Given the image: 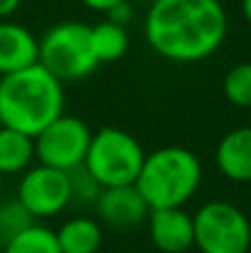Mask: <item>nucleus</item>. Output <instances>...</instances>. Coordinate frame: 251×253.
<instances>
[{
    "label": "nucleus",
    "instance_id": "nucleus-1",
    "mask_svg": "<svg viewBox=\"0 0 251 253\" xmlns=\"http://www.w3.org/2000/svg\"><path fill=\"white\" fill-rule=\"evenodd\" d=\"M229 18L220 0H154L145 16V38L163 60L194 65L222 47Z\"/></svg>",
    "mask_w": 251,
    "mask_h": 253
},
{
    "label": "nucleus",
    "instance_id": "nucleus-2",
    "mask_svg": "<svg viewBox=\"0 0 251 253\" xmlns=\"http://www.w3.org/2000/svg\"><path fill=\"white\" fill-rule=\"evenodd\" d=\"M65 114V89L44 67L34 65L0 78V126L31 138Z\"/></svg>",
    "mask_w": 251,
    "mask_h": 253
},
{
    "label": "nucleus",
    "instance_id": "nucleus-3",
    "mask_svg": "<svg viewBox=\"0 0 251 253\" xmlns=\"http://www.w3.org/2000/svg\"><path fill=\"white\" fill-rule=\"evenodd\" d=\"M200 182L203 165L191 149L160 147L145 156L136 189L151 211L176 209L194 198Z\"/></svg>",
    "mask_w": 251,
    "mask_h": 253
},
{
    "label": "nucleus",
    "instance_id": "nucleus-4",
    "mask_svg": "<svg viewBox=\"0 0 251 253\" xmlns=\"http://www.w3.org/2000/svg\"><path fill=\"white\" fill-rule=\"evenodd\" d=\"M38 65L60 83H76L98 69L91 49V27L84 22H58L38 40Z\"/></svg>",
    "mask_w": 251,
    "mask_h": 253
},
{
    "label": "nucleus",
    "instance_id": "nucleus-5",
    "mask_svg": "<svg viewBox=\"0 0 251 253\" xmlns=\"http://www.w3.org/2000/svg\"><path fill=\"white\" fill-rule=\"evenodd\" d=\"M142 144L118 126H102L91 133L83 167L93 175L102 189L136 184L145 162Z\"/></svg>",
    "mask_w": 251,
    "mask_h": 253
},
{
    "label": "nucleus",
    "instance_id": "nucleus-6",
    "mask_svg": "<svg viewBox=\"0 0 251 253\" xmlns=\"http://www.w3.org/2000/svg\"><path fill=\"white\" fill-rule=\"evenodd\" d=\"M191 218L194 247L200 253H247L251 249V222L231 202H205Z\"/></svg>",
    "mask_w": 251,
    "mask_h": 253
},
{
    "label": "nucleus",
    "instance_id": "nucleus-7",
    "mask_svg": "<svg viewBox=\"0 0 251 253\" xmlns=\"http://www.w3.org/2000/svg\"><path fill=\"white\" fill-rule=\"evenodd\" d=\"M91 142V129L78 116L62 114L49 123L34 138V149L38 165L58 171H74L87 156Z\"/></svg>",
    "mask_w": 251,
    "mask_h": 253
},
{
    "label": "nucleus",
    "instance_id": "nucleus-8",
    "mask_svg": "<svg viewBox=\"0 0 251 253\" xmlns=\"http://www.w3.org/2000/svg\"><path fill=\"white\" fill-rule=\"evenodd\" d=\"M16 200L25 207L34 220L62 213L74 202L69 173L44 165L29 167L20 178Z\"/></svg>",
    "mask_w": 251,
    "mask_h": 253
},
{
    "label": "nucleus",
    "instance_id": "nucleus-9",
    "mask_svg": "<svg viewBox=\"0 0 251 253\" xmlns=\"http://www.w3.org/2000/svg\"><path fill=\"white\" fill-rule=\"evenodd\" d=\"M149 207L145 198L136 189V184L127 187H109L102 189L96 198V213L102 222L116 229H133L140 227L149 218Z\"/></svg>",
    "mask_w": 251,
    "mask_h": 253
},
{
    "label": "nucleus",
    "instance_id": "nucleus-10",
    "mask_svg": "<svg viewBox=\"0 0 251 253\" xmlns=\"http://www.w3.org/2000/svg\"><path fill=\"white\" fill-rule=\"evenodd\" d=\"M147 227L154 247L163 253H185L194 247V218L182 207L149 211Z\"/></svg>",
    "mask_w": 251,
    "mask_h": 253
},
{
    "label": "nucleus",
    "instance_id": "nucleus-11",
    "mask_svg": "<svg viewBox=\"0 0 251 253\" xmlns=\"http://www.w3.org/2000/svg\"><path fill=\"white\" fill-rule=\"evenodd\" d=\"M38 65V38L25 25L0 20V78Z\"/></svg>",
    "mask_w": 251,
    "mask_h": 253
},
{
    "label": "nucleus",
    "instance_id": "nucleus-12",
    "mask_svg": "<svg viewBox=\"0 0 251 253\" xmlns=\"http://www.w3.org/2000/svg\"><path fill=\"white\" fill-rule=\"evenodd\" d=\"M216 167L231 182H251V126L227 131L216 147Z\"/></svg>",
    "mask_w": 251,
    "mask_h": 253
},
{
    "label": "nucleus",
    "instance_id": "nucleus-13",
    "mask_svg": "<svg viewBox=\"0 0 251 253\" xmlns=\"http://www.w3.org/2000/svg\"><path fill=\"white\" fill-rule=\"evenodd\" d=\"M36 158L34 138L9 126H0V175L25 173Z\"/></svg>",
    "mask_w": 251,
    "mask_h": 253
},
{
    "label": "nucleus",
    "instance_id": "nucleus-14",
    "mask_svg": "<svg viewBox=\"0 0 251 253\" xmlns=\"http://www.w3.org/2000/svg\"><path fill=\"white\" fill-rule=\"evenodd\" d=\"M60 253H96L102 242V229L91 218L67 220L56 231Z\"/></svg>",
    "mask_w": 251,
    "mask_h": 253
},
{
    "label": "nucleus",
    "instance_id": "nucleus-15",
    "mask_svg": "<svg viewBox=\"0 0 251 253\" xmlns=\"http://www.w3.org/2000/svg\"><path fill=\"white\" fill-rule=\"evenodd\" d=\"M91 49L98 65L102 62H116L127 53L129 49V34L125 25L114 20H102L91 27Z\"/></svg>",
    "mask_w": 251,
    "mask_h": 253
},
{
    "label": "nucleus",
    "instance_id": "nucleus-16",
    "mask_svg": "<svg viewBox=\"0 0 251 253\" xmlns=\"http://www.w3.org/2000/svg\"><path fill=\"white\" fill-rule=\"evenodd\" d=\"M2 253H60V247L56 231L34 222L4 242Z\"/></svg>",
    "mask_w": 251,
    "mask_h": 253
},
{
    "label": "nucleus",
    "instance_id": "nucleus-17",
    "mask_svg": "<svg viewBox=\"0 0 251 253\" xmlns=\"http://www.w3.org/2000/svg\"><path fill=\"white\" fill-rule=\"evenodd\" d=\"M222 96L238 109H251V62L229 67L222 78Z\"/></svg>",
    "mask_w": 251,
    "mask_h": 253
},
{
    "label": "nucleus",
    "instance_id": "nucleus-18",
    "mask_svg": "<svg viewBox=\"0 0 251 253\" xmlns=\"http://www.w3.org/2000/svg\"><path fill=\"white\" fill-rule=\"evenodd\" d=\"M34 224V218L27 213V209L18 200H7L0 207V245L11 240L16 233Z\"/></svg>",
    "mask_w": 251,
    "mask_h": 253
},
{
    "label": "nucleus",
    "instance_id": "nucleus-19",
    "mask_svg": "<svg viewBox=\"0 0 251 253\" xmlns=\"http://www.w3.org/2000/svg\"><path fill=\"white\" fill-rule=\"evenodd\" d=\"M69 173V184H71V198L80 202H96V198L100 196L102 187L93 180V175L84 169L83 165L76 167L74 171H67Z\"/></svg>",
    "mask_w": 251,
    "mask_h": 253
},
{
    "label": "nucleus",
    "instance_id": "nucleus-20",
    "mask_svg": "<svg viewBox=\"0 0 251 253\" xmlns=\"http://www.w3.org/2000/svg\"><path fill=\"white\" fill-rule=\"evenodd\" d=\"M87 9L98 13H111L116 7H120L123 2H129V0H80Z\"/></svg>",
    "mask_w": 251,
    "mask_h": 253
},
{
    "label": "nucleus",
    "instance_id": "nucleus-21",
    "mask_svg": "<svg viewBox=\"0 0 251 253\" xmlns=\"http://www.w3.org/2000/svg\"><path fill=\"white\" fill-rule=\"evenodd\" d=\"M22 0H0V20H9V16L18 11Z\"/></svg>",
    "mask_w": 251,
    "mask_h": 253
},
{
    "label": "nucleus",
    "instance_id": "nucleus-22",
    "mask_svg": "<svg viewBox=\"0 0 251 253\" xmlns=\"http://www.w3.org/2000/svg\"><path fill=\"white\" fill-rule=\"evenodd\" d=\"M240 11H243V18L247 20V25H251V0H240Z\"/></svg>",
    "mask_w": 251,
    "mask_h": 253
},
{
    "label": "nucleus",
    "instance_id": "nucleus-23",
    "mask_svg": "<svg viewBox=\"0 0 251 253\" xmlns=\"http://www.w3.org/2000/svg\"><path fill=\"white\" fill-rule=\"evenodd\" d=\"M249 120H251V109H249ZM249 126H251V123H249Z\"/></svg>",
    "mask_w": 251,
    "mask_h": 253
},
{
    "label": "nucleus",
    "instance_id": "nucleus-24",
    "mask_svg": "<svg viewBox=\"0 0 251 253\" xmlns=\"http://www.w3.org/2000/svg\"><path fill=\"white\" fill-rule=\"evenodd\" d=\"M149 2H154V0H149Z\"/></svg>",
    "mask_w": 251,
    "mask_h": 253
},
{
    "label": "nucleus",
    "instance_id": "nucleus-25",
    "mask_svg": "<svg viewBox=\"0 0 251 253\" xmlns=\"http://www.w3.org/2000/svg\"><path fill=\"white\" fill-rule=\"evenodd\" d=\"M247 253H251V251H247Z\"/></svg>",
    "mask_w": 251,
    "mask_h": 253
}]
</instances>
